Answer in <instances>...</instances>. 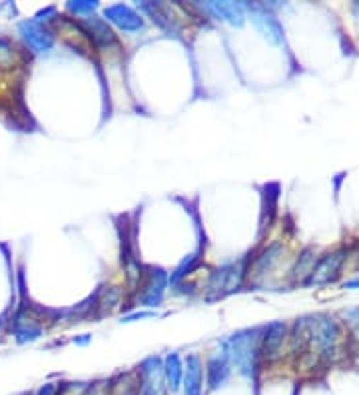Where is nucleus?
I'll use <instances>...</instances> for the list:
<instances>
[{
  "label": "nucleus",
  "instance_id": "1",
  "mask_svg": "<svg viewBox=\"0 0 359 395\" xmlns=\"http://www.w3.org/2000/svg\"><path fill=\"white\" fill-rule=\"evenodd\" d=\"M220 348L228 355L232 367H236L242 375H252L259 358V331L258 329L237 331L224 339Z\"/></svg>",
  "mask_w": 359,
  "mask_h": 395
},
{
  "label": "nucleus",
  "instance_id": "2",
  "mask_svg": "<svg viewBox=\"0 0 359 395\" xmlns=\"http://www.w3.org/2000/svg\"><path fill=\"white\" fill-rule=\"evenodd\" d=\"M244 271L246 270L236 264H225V266H220L218 270H213L210 280H208V285H206L208 294L212 295L210 300H220L224 295L236 292L246 276Z\"/></svg>",
  "mask_w": 359,
  "mask_h": 395
},
{
  "label": "nucleus",
  "instance_id": "3",
  "mask_svg": "<svg viewBox=\"0 0 359 395\" xmlns=\"http://www.w3.org/2000/svg\"><path fill=\"white\" fill-rule=\"evenodd\" d=\"M18 34L24 40V45L36 54L50 52L54 48V42H57V36L48 28V24H45L42 20H36V18H28V20L18 23Z\"/></svg>",
  "mask_w": 359,
  "mask_h": 395
},
{
  "label": "nucleus",
  "instance_id": "4",
  "mask_svg": "<svg viewBox=\"0 0 359 395\" xmlns=\"http://www.w3.org/2000/svg\"><path fill=\"white\" fill-rule=\"evenodd\" d=\"M140 377V395H164L166 377H164V360L158 355H150L138 365Z\"/></svg>",
  "mask_w": 359,
  "mask_h": 395
},
{
  "label": "nucleus",
  "instance_id": "5",
  "mask_svg": "<svg viewBox=\"0 0 359 395\" xmlns=\"http://www.w3.org/2000/svg\"><path fill=\"white\" fill-rule=\"evenodd\" d=\"M142 295H140V305L144 307H158L164 300V292L170 285V276L162 268H148L146 273H142Z\"/></svg>",
  "mask_w": 359,
  "mask_h": 395
},
{
  "label": "nucleus",
  "instance_id": "6",
  "mask_svg": "<svg viewBox=\"0 0 359 395\" xmlns=\"http://www.w3.org/2000/svg\"><path fill=\"white\" fill-rule=\"evenodd\" d=\"M104 20L108 24H114L116 28H120L124 33H140L144 30V16L140 12H136L128 4H110L104 8Z\"/></svg>",
  "mask_w": 359,
  "mask_h": 395
},
{
  "label": "nucleus",
  "instance_id": "7",
  "mask_svg": "<svg viewBox=\"0 0 359 395\" xmlns=\"http://www.w3.org/2000/svg\"><path fill=\"white\" fill-rule=\"evenodd\" d=\"M78 26L82 28V33L86 34L90 40L98 46V48H102V50H110L114 46H118L116 33L110 28V24L106 23L102 16H98V14H92V16L82 18Z\"/></svg>",
  "mask_w": 359,
  "mask_h": 395
},
{
  "label": "nucleus",
  "instance_id": "8",
  "mask_svg": "<svg viewBox=\"0 0 359 395\" xmlns=\"http://www.w3.org/2000/svg\"><path fill=\"white\" fill-rule=\"evenodd\" d=\"M12 334L18 343H28V341H36L45 334V326L40 324V319L33 316L28 309H20L16 312V316L12 317Z\"/></svg>",
  "mask_w": 359,
  "mask_h": 395
},
{
  "label": "nucleus",
  "instance_id": "9",
  "mask_svg": "<svg viewBox=\"0 0 359 395\" xmlns=\"http://www.w3.org/2000/svg\"><path fill=\"white\" fill-rule=\"evenodd\" d=\"M286 341V324L273 322L264 329V336H259V355L268 362L278 360Z\"/></svg>",
  "mask_w": 359,
  "mask_h": 395
},
{
  "label": "nucleus",
  "instance_id": "10",
  "mask_svg": "<svg viewBox=\"0 0 359 395\" xmlns=\"http://www.w3.org/2000/svg\"><path fill=\"white\" fill-rule=\"evenodd\" d=\"M343 264V252H336V254H329L324 256L315 261V266L310 271L305 283L307 285H322V283H329L337 276V271Z\"/></svg>",
  "mask_w": 359,
  "mask_h": 395
},
{
  "label": "nucleus",
  "instance_id": "11",
  "mask_svg": "<svg viewBox=\"0 0 359 395\" xmlns=\"http://www.w3.org/2000/svg\"><path fill=\"white\" fill-rule=\"evenodd\" d=\"M182 387L184 395H204V363L198 353H190L184 360Z\"/></svg>",
  "mask_w": 359,
  "mask_h": 395
},
{
  "label": "nucleus",
  "instance_id": "12",
  "mask_svg": "<svg viewBox=\"0 0 359 395\" xmlns=\"http://www.w3.org/2000/svg\"><path fill=\"white\" fill-rule=\"evenodd\" d=\"M230 375H232V365L224 350L220 348L218 351H212V355L208 358V365H206V377H208L210 389L222 387L230 379Z\"/></svg>",
  "mask_w": 359,
  "mask_h": 395
},
{
  "label": "nucleus",
  "instance_id": "13",
  "mask_svg": "<svg viewBox=\"0 0 359 395\" xmlns=\"http://www.w3.org/2000/svg\"><path fill=\"white\" fill-rule=\"evenodd\" d=\"M206 11L218 20H224L234 26H242L246 18V4H240V2H208Z\"/></svg>",
  "mask_w": 359,
  "mask_h": 395
},
{
  "label": "nucleus",
  "instance_id": "14",
  "mask_svg": "<svg viewBox=\"0 0 359 395\" xmlns=\"http://www.w3.org/2000/svg\"><path fill=\"white\" fill-rule=\"evenodd\" d=\"M164 377H166V387L172 394L180 391L182 377H184V362L176 351H172L164 358Z\"/></svg>",
  "mask_w": 359,
  "mask_h": 395
},
{
  "label": "nucleus",
  "instance_id": "15",
  "mask_svg": "<svg viewBox=\"0 0 359 395\" xmlns=\"http://www.w3.org/2000/svg\"><path fill=\"white\" fill-rule=\"evenodd\" d=\"M108 395H140V377L138 372L118 373L108 382Z\"/></svg>",
  "mask_w": 359,
  "mask_h": 395
},
{
  "label": "nucleus",
  "instance_id": "16",
  "mask_svg": "<svg viewBox=\"0 0 359 395\" xmlns=\"http://www.w3.org/2000/svg\"><path fill=\"white\" fill-rule=\"evenodd\" d=\"M254 23L258 26L261 33H266V36H269L273 42L281 45L283 42V36H281L280 24L276 23V18L268 14V12L259 11V8H254Z\"/></svg>",
  "mask_w": 359,
  "mask_h": 395
},
{
  "label": "nucleus",
  "instance_id": "17",
  "mask_svg": "<svg viewBox=\"0 0 359 395\" xmlns=\"http://www.w3.org/2000/svg\"><path fill=\"white\" fill-rule=\"evenodd\" d=\"M283 252L280 244H273V246H269L268 249H264V254L254 260L252 264V268L249 271H254V276H264L266 271H269L273 266H276V261L280 260V254Z\"/></svg>",
  "mask_w": 359,
  "mask_h": 395
},
{
  "label": "nucleus",
  "instance_id": "18",
  "mask_svg": "<svg viewBox=\"0 0 359 395\" xmlns=\"http://www.w3.org/2000/svg\"><path fill=\"white\" fill-rule=\"evenodd\" d=\"M122 302V290L120 288H106L98 292V302H96V309L100 312V316H108Z\"/></svg>",
  "mask_w": 359,
  "mask_h": 395
},
{
  "label": "nucleus",
  "instance_id": "19",
  "mask_svg": "<svg viewBox=\"0 0 359 395\" xmlns=\"http://www.w3.org/2000/svg\"><path fill=\"white\" fill-rule=\"evenodd\" d=\"M198 254H192V256H186L184 260H182V264H180L178 268L174 270V273L170 276V285L172 288H176L178 283H182V280L190 273V271L196 270V266H198Z\"/></svg>",
  "mask_w": 359,
  "mask_h": 395
},
{
  "label": "nucleus",
  "instance_id": "20",
  "mask_svg": "<svg viewBox=\"0 0 359 395\" xmlns=\"http://www.w3.org/2000/svg\"><path fill=\"white\" fill-rule=\"evenodd\" d=\"M98 2L96 0H76V2H68L66 8L68 12H72V14H76V16H82V18H86V16H92L94 12L98 11Z\"/></svg>",
  "mask_w": 359,
  "mask_h": 395
},
{
  "label": "nucleus",
  "instance_id": "21",
  "mask_svg": "<svg viewBox=\"0 0 359 395\" xmlns=\"http://www.w3.org/2000/svg\"><path fill=\"white\" fill-rule=\"evenodd\" d=\"M90 384L86 382H68V384H60L57 387L54 395H86Z\"/></svg>",
  "mask_w": 359,
  "mask_h": 395
},
{
  "label": "nucleus",
  "instance_id": "22",
  "mask_svg": "<svg viewBox=\"0 0 359 395\" xmlns=\"http://www.w3.org/2000/svg\"><path fill=\"white\" fill-rule=\"evenodd\" d=\"M315 261L317 260L312 258V249H305L302 258L295 264V268H293V276H295V278H300V276H310V271H312V268L315 266Z\"/></svg>",
  "mask_w": 359,
  "mask_h": 395
},
{
  "label": "nucleus",
  "instance_id": "23",
  "mask_svg": "<svg viewBox=\"0 0 359 395\" xmlns=\"http://www.w3.org/2000/svg\"><path fill=\"white\" fill-rule=\"evenodd\" d=\"M16 57V50L12 46L11 40L6 38H0V66H11Z\"/></svg>",
  "mask_w": 359,
  "mask_h": 395
},
{
  "label": "nucleus",
  "instance_id": "24",
  "mask_svg": "<svg viewBox=\"0 0 359 395\" xmlns=\"http://www.w3.org/2000/svg\"><path fill=\"white\" fill-rule=\"evenodd\" d=\"M154 312H134V314H128L122 317V324H130V322H138V319H144V317H154Z\"/></svg>",
  "mask_w": 359,
  "mask_h": 395
},
{
  "label": "nucleus",
  "instance_id": "25",
  "mask_svg": "<svg viewBox=\"0 0 359 395\" xmlns=\"http://www.w3.org/2000/svg\"><path fill=\"white\" fill-rule=\"evenodd\" d=\"M346 317L349 319L351 328H353L355 336L359 338V307H358V309H349V312H346Z\"/></svg>",
  "mask_w": 359,
  "mask_h": 395
},
{
  "label": "nucleus",
  "instance_id": "26",
  "mask_svg": "<svg viewBox=\"0 0 359 395\" xmlns=\"http://www.w3.org/2000/svg\"><path fill=\"white\" fill-rule=\"evenodd\" d=\"M54 391H57V387L52 384H46V385H42L38 391H36V395H54Z\"/></svg>",
  "mask_w": 359,
  "mask_h": 395
},
{
  "label": "nucleus",
  "instance_id": "27",
  "mask_svg": "<svg viewBox=\"0 0 359 395\" xmlns=\"http://www.w3.org/2000/svg\"><path fill=\"white\" fill-rule=\"evenodd\" d=\"M343 288H346V290H359V278L358 280H351V282H346Z\"/></svg>",
  "mask_w": 359,
  "mask_h": 395
},
{
  "label": "nucleus",
  "instance_id": "28",
  "mask_svg": "<svg viewBox=\"0 0 359 395\" xmlns=\"http://www.w3.org/2000/svg\"><path fill=\"white\" fill-rule=\"evenodd\" d=\"M0 336H2V317H0Z\"/></svg>",
  "mask_w": 359,
  "mask_h": 395
}]
</instances>
